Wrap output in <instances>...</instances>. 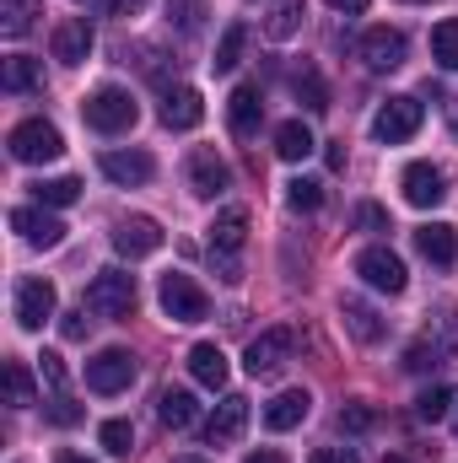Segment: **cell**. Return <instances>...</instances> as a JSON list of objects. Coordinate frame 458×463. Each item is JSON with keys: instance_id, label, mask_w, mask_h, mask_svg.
I'll return each mask as SVG.
<instances>
[{"instance_id": "e575fe53", "label": "cell", "mask_w": 458, "mask_h": 463, "mask_svg": "<svg viewBox=\"0 0 458 463\" xmlns=\"http://www.w3.org/2000/svg\"><path fill=\"white\" fill-rule=\"evenodd\" d=\"M286 205H291L297 216H313V211L324 205V184H313V178H291V184H286Z\"/></svg>"}, {"instance_id": "6da1fadb", "label": "cell", "mask_w": 458, "mask_h": 463, "mask_svg": "<svg viewBox=\"0 0 458 463\" xmlns=\"http://www.w3.org/2000/svg\"><path fill=\"white\" fill-rule=\"evenodd\" d=\"M135 302H140V291H135V275H124V269H103L87 286V313H98L109 324H124L135 313Z\"/></svg>"}, {"instance_id": "603a6c76", "label": "cell", "mask_w": 458, "mask_h": 463, "mask_svg": "<svg viewBox=\"0 0 458 463\" xmlns=\"http://www.w3.org/2000/svg\"><path fill=\"white\" fill-rule=\"evenodd\" d=\"M195 415H200V404H195V393H189V388H167V393L157 399V420H162L167 431H189V426H195Z\"/></svg>"}, {"instance_id": "f6af8a7d", "label": "cell", "mask_w": 458, "mask_h": 463, "mask_svg": "<svg viewBox=\"0 0 458 463\" xmlns=\"http://www.w3.org/2000/svg\"><path fill=\"white\" fill-rule=\"evenodd\" d=\"M60 335L65 340H87V307L81 313H60Z\"/></svg>"}, {"instance_id": "c3c4849f", "label": "cell", "mask_w": 458, "mask_h": 463, "mask_svg": "<svg viewBox=\"0 0 458 463\" xmlns=\"http://www.w3.org/2000/svg\"><path fill=\"white\" fill-rule=\"evenodd\" d=\"M324 162H329V173H345V146H324Z\"/></svg>"}, {"instance_id": "f546056e", "label": "cell", "mask_w": 458, "mask_h": 463, "mask_svg": "<svg viewBox=\"0 0 458 463\" xmlns=\"http://www.w3.org/2000/svg\"><path fill=\"white\" fill-rule=\"evenodd\" d=\"M291 87H297V103H302L308 114H329V87H324L319 71H297Z\"/></svg>"}, {"instance_id": "ee69618b", "label": "cell", "mask_w": 458, "mask_h": 463, "mask_svg": "<svg viewBox=\"0 0 458 463\" xmlns=\"http://www.w3.org/2000/svg\"><path fill=\"white\" fill-rule=\"evenodd\" d=\"M340 426H345V431H372V426H377V415H372L367 404H345V410H340Z\"/></svg>"}, {"instance_id": "b9f144b4", "label": "cell", "mask_w": 458, "mask_h": 463, "mask_svg": "<svg viewBox=\"0 0 458 463\" xmlns=\"http://www.w3.org/2000/svg\"><path fill=\"white\" fill-rule=\"evenodd\" d=\"M43 415H49V420H54V426H76V420H81V415H87V410H81V404H76V399H65V393H54V399H49V410H43Z\"/></svg>"}, {"instance_id": "7c38bea8", "label": "cell", "mask_w": 458, "mask_h": 463, "mask_svg": "<svg viewBox=\"0 0 458 463\" xmlns=\"http://www.w3.org/2000/svg\"><path fill=\"white\" fill-rule=\"evenodd\" d=\"M189 189H195L200 200L227 194V189H232V167L216 156V151H195V156H189Z\"/></svg>"}, {"instance_id": "9c48e42d", "label": "cell", "mask_w": 458, "mask_h": 463, "mask_svg": "<svg viewBox=\"0 0 458 463\" xmlns=\"http://www.w3.org/2000/svg\"><path fill=\"white\" fill-rule=\"evenodd\" d=\"M291 345H297V335H291V329H264V335L248 345V355H243L248 377H275V372L291 361Z\"/></svg>"}, {"instance_id": "836d02e7", "label": "cell", "mask_w": 458, "mask_h": 463, "mask_svg": "<svg viewBox=\"0 0 458 463\" xmlns=\"http://www.w3.org/2000/svg\"><path fill=\"white\" fill-rule=\"evenodd\" d=\"M243 43H248V27H243V22H232L227 38H222V49H216V60H211V65H216V76H232V71L243 65Z\"/></svg>"}, {"instance_id": "f1b7e54d", "label": "cell", "mask_w": 458, "mask_h": 463, "mask_svg": "<svg viewBox=\"0 0 458 463\" xmlns=\"http://www.w3.org/2000/svg\"><path fill=\"white\" fill-rule=\"evenodd\" d=\"M5 404H11V410L38 404V383H33V372H27L22 361H5Z\"/></svg>"}, {"instance_id": "d590c367", "label": "cell", "mask_w": 458, "mask_h": 463, "mask_svg": "<svg viewBox=\"0 0 458 463\" xmlns=\"http://www.w3.org/2000/svg\"><path fill=\"white\" fill-rule=\"evenodd\" d=\"M426 340L443 350V355H458V307H437V318H432Z\"/></svg>"}, {"instance_id": "60d3db41", "label": "cell", "mask_w": 458, "mask_h": 463, "mask_svg": "<svg viewBox=\"0 0 458 463\" xmlns=\"http://www.w3.org/2000/svg\"><path fill=\"white\" fill-rule=\"evenodd\" d=\"M38 377H43V388H49V393H65V361H60L54 350H43V355H38Z\"/></svg>"}, {"instance_id": "1f68e13d", "label": "cell", "mask_w": 458, "mask_h": 463, "mask_svg": "<svg viewBox=\"0 0 458 463\" xmlns=\"http://www.w3.org/2000/svg\"><path fill=\"white\" fill-rule=\"evenodd\" d=\"M432 60H437L443 71H458V16H448V22L432 27Z\"/></svg>"}, {"instance_id": "9f6ffc18", "label": "cell", "mask_w": 458, "mask_h": 463, "mask_svg": "<svg viewBox=\"0 0 458 463\" xmlns=\"http://www.w3.org/2000/svg\"><path fill=\"white\" fill-rule=\"evenodd\" d=\"M410 5H426V0H410Z\"/></svg>"}, {"instance_id": "30bf717a", "label": "cell", "mask_w": 458, "mask_h": 463, "mask_svg": "<svg viewBox=\"0 0 458 463\" xmlns=\"http://www.w3.org/2000/svg\"><path fill=\"white\" fill-rule=\"evenodd\" d=\"M135 383V355L129 350H98L87 361V388L92 393H124Z\"/></svg>"}, {"instance_id": "9a60e30c", "label": "cell", "mask_w": 458, "mask_h": 463, "mask_svg": "<svg viewBox=\"0 0 458 463\" xmlns=\"http://www.w3.org/2000/svg\"><path fill=\"white\" fill-rule=\"evenodd\" d=\"M114 248L124 259H146V253H157L162 248V227L151 222V216H124L114 227Z\"/></svg>"}, {"instance_id": "4316f807", "label": "cell", "mask_w": 458, "mask_h": 463, "mask_svg": "<svg viewBox=\"0 0 458 463\" xmlns=\"http://www.w3.org/2000/svg\"><path fill=\"white\" fill-rule=\"evenodd\" d=\"M0 87H5V92H38V87H43V60H33V54H11L5 71H0Z\"/></svg>"}, {"instance_id": "2e32d148", "label": "cell", "mask_w": 458, "mask_h": 463, "mask_svg": "<svg viewBox=\"0 0 458 463\" xmlns=\"http://www.w3.org/2000/svg\"><path fill=\"white\" fill-rule=\"evenodd\" d=\"M92 43H98V33H92L87 16H71V22L54 27V60H60V65H81V60L92 54Z\"/></svg>"}, {"instance_id": "db71d44e", "label": "cell", "mask_w": 458, "mask_h": 463, "mask_svg": "<svg viewBox=\"0 0 458 463\" xmlns=\"http://www.w3.org/2000/svg\"><path fill=\"white\" fill-rule=\"evenodd\" d=\"M178 463H205V458H178Z\"/></svg>"}, {"instance_id": "f907efd6", "label": "cell", "mask_w": 458, "mask_h": 463, "mask_svg": "<svg viewBox=\"0 0 458 463\" xmlns=\"http://www.w3.org/2000/svg\"><path fill=\"white\" fill-rule=\"evenodd\" d=\"M243 463H286V458H281V453H270V448H259V453H248Z\"/></svg>"}, {"instance_id": "cb8c5ba5", "label": "cell", "mask_w": 458, "mask_h": 463, "mask_svg": "<svg viewBox=\"0 0 458 463\" xmlns=\"http://www.w3.org/2000/svg\"><path fill=\"white\" fill-rule=\"evenodd\" d=\"M340 318H345V329H350V340H361V345H377V340H383V318H377L361 297H345Z\"/></svg>"}, {"instance_id": "d4e9b609", "label": "cell", "mask_w": 458, "mask_h": 463, "mask_svg": "<svg viewBox=\"0 0 458 463\" xmlns=\"http://www.w3.org/2000/svg\"><path fill=\"white\" fill-rule=\"evenodd\" d=\"M189 372H195V383L200 388H227V355H222V345H195L189 350Z\"/></svg>"}, {"instance_id": "7402d4cb", "label": "cell", "mask_w": 458, "mask_h": 463, "mask_svg": "<svg viewBox=\"0 0 458 463\" xmlns=\"http://www.w3.org/2000/svg\"><path fill=\"white\" fill-rule=\"evenodd\" d=\"M200 118H205V98H200L195 87H178V92L162 98V124H167V129H195Z\"/></svg>"}, {"instance_id": "ab89813d", "label": "cell", "mask_w": 458, "mask_h": 463, "mask_svg": "<svg viewBox=\"0 0 458 463\" xmlns=\"http://www.w3.org/2000/svg\"><path fill=\"white\" fill-rule=\"evenodd\" d=\"M448 355L432 345V340H415V345L405 350V372H432V366H443Z\"/></svg>"}, {"instance_id": "ffe728a7", "label": "cell", "mask_w": 458, "mask_h": 463, "mask_svg": "<svg viewBox=\"0 0 458 463\" xmlns=\"http://www.w3.org/2000/svg\"><path fill=\"white\" fill-rule=\"evenodd\" d=\"M227 118H232V135H237V140L259 135V124H264V98H259V87H237L232 103H227Z\"/></svg>"}, {"instance_id": "ac0fdd59", "label": "cell", "mask_w": 458, "mask_h": 463, "mask_svg": "<svg viewBox=\"0 0 458 463\" xmlns=\"http://www.w3.org/2000/svg\"><path fill=\"white\" fill-rule=\"evenodd\" d=\"M415 248H421V259H432L437 269H448L458 259V227L448 222H426V227L415 232Z\"/></svg>"}, {"instance_id": "d6986e66", "label": "cell", "mask_w": 458, "mask_h": 463, "mask_svg": "<svg viewBox=\"0 0 458 463\" xmlns=\"http://www.w3.org/2000/svg\"><path fill=\"white\" fill-rule=\"evenodd\" d=\"M11 227L22 232V242H33V248H60L65 242V227L49 211H11Z\"/></svg>"}, {"instance_id": "4dcf8cb0", "label": "cell", "mask_w": 458, "mask_h": 463, "mask_svg": "<svg viewBox=\"0 0 458 463\" xmlns=\"http://www.w3.org/2000/svg\"><path fill=\"white\" fill-rule=\"evenodd\" d=\"M33 194H38L43 211H60V205H76V200H81V184H76V178H38Z\"/></svg>"}, {"instance_id": "7a4b0ae2", "label": "cell", "mask_w": 458, "mask_h": 463, "mask_svg": "<svg viewBox=\"0 0 458 463\" xmlns=\"http://www.w3.org/2000/svg\"><path fill=\"white\" fill-rule=\"evenodd\" d=\"M157 302H162V313H167L173 324H205V313H211V297H205V291L195 286V275H184V269H167V275H162Z\"/></svg>"}, {"instance_id": "484cf974", "label": "cell", "mask_w": 458, "mask_h": 463, "mask_svg": "<svg viewBox=\"0 0 458 463\" xmlns=\"http://www.w3.org/2000/svg\"><path fill=\"white\" fill-rule=\"evenodd\" d=\"M313 146H319V140H313V129H308L302 118H286V124L275 129V156H281V162H308Z\"/></svg>"}, {"instance_id": "52a82bcc", "label": "cell", "mask_w": 458, "mask_h": 463, "mask_svg": "<svg viewBox=\"0 0 458 463\" xmlns=\"http://www.w3.org/2000/svg\"><path fill=\"white\" fill-rule=\"evenodd\" d=\"M421 118H426L421 98H388V103L377 109V118H372V135H377L383 146H399V140H410V135L421 129Z\"/></svg>"}, {"instance_id": "5bb4252c", "label": "cell", "mask_w": 458, "mask_h": 463, "mask_svg": "<svg viewBox=\"0 0 458 463\" xmlns=\"http://www.w3.org/2000/svg\"><path fill=\"white\" fill-rule=\"evenodd\" d=\"M103 178H114L119 189H140V184H151V173H157V162L146 156V151H103Z\"/></svg>"}, {"instance_id": "3957f363", "label": "cell", "mask_w": 458, "mask_h": 463, "mask_svg": "<svg viewBox=\"0 0 458 463\" xmlns=\"http://www.w3.org/2000/svg\"><path fill=\"white\" fill-rule=\"evenodd\" d=\"M81 118H87V129H98V135H119V129H129V124L140 118V109H135V98H129L124 87H98V92H87Z\"/></svg>"}, {"instance_id": "f35d334b", "label": "cell", "mask_w": 458, "mask_h": 463, "mask_svg": "<svg viewBox=\"0 0 458 463\" xmlns=\"http://www.w3.org/2000/svg\"><path fill=\"white\" fill-rule=\"evenodd\" d=\"M167 22H173L178 33H200V22H205V0H173V5H167Z\"/></svg>"}, {"instance_id": "7dc6e473", "label": "cell", "mask_w": 458, "mask_h": 463, "mask_svg": "<svg viewBox=\"0 0 458 463\" xmlns=\"http://www.w3.org/2000/svg\"><path fill=\"white\" fill-rule=\"evenodd\" d=\"M151 0H109V16H140Z\"/></svg>"}, {"instance_id": "4fadbf2b", "label": "cell", "mask_w": 458, "mask_h": 463, "mask_svg": "<svg viewBox=\"0 0 458 463\" xmlns=\"http://www.w3.org/2000/svg\"><path fill=\"white\" fill-rule=\"evenodd\" d=\"M243 426H248V399H243V393H227V399L216 404V415L205 420V442H211V448H232V442L243 437Z\"/></svg>"}, {"instance_id": "83f0119b", "label": "cell", "mask_w": 458, "mask_h": 463, "mask_svg": "<svg viewBox=\"0 0 458 463\" xmlns=\"http://www.w3.org/2000/svg\"><path fill=\"white\" fill-rule=\"evenodd\" d=\"M302 16H308V0H281V5L264 16V33H270L275 43H286V38L302 33Z\"/></svg>"}, {"instance_id": "d6a6232c", "label": "cell", "mask_w": 458, "mask_h": 463, "mask_svg": "<svg viewBox=\"0 0 458 463\" xmlns=\"http://www.w3.org/2000/svg\"><path fill=\"white\" fill-rule=\"evenodd\" d=\"M33 16H38V5H33V0H0V33H5V38L33 33Z\"/></svg>"}, {"instance_id": "44dd1931", "label": "cell", "mask_w": 458, "mask_h": 463, "mask_svg": "<svg viewBox=\"0 0 458 463\" xmlns=\"http://www.w3.org/2000/svg\"><path fill=\"white\" fill-rule=\"evenodd\" d=\"M205 232H211V253H243V242H248V211L227 205Z\"/></svg>"}, {"instance_id": "11a10c76", "label": "cell", "mask_w": 458, "mask_h": 463, "mask_svg": "<svg viewBox=\"0 0 458 463\" xmlns=\"http://www.w3.org/2000/svg\"><path fill=\"white\" fill-rule=\"evenodd\" d=\"M383 463H405V458H383Z\"/></svg>"}, {"instance_id": "ba28073f", "label": "cell", "mask_w": 458, "mask_h": 463, "mask_svg": "<svg viewBox=\"0 0 458 463\" xmlns=\"http://www.w3.org/2000/svg\"><path fill=\"white\" fill-rule=\"evenodd\" d=\"M399 189H405V200H410L415 211H432V205L448 200V173H443L437 162H410L405 178H399Z\"/></svg>"}, {"instance_id": "74e56055", "label": "cell", "mask_w": 458, "mask_h": 463, "mask_svg": "<svg viewBox=\"0 0 458 463\" xmlns=\"http://www.w3.org/2000/svg\"><path fill=\"white\" fill-rule=\"evenodd\" d=\"M98 442H103L114 458H129V453H135V426H129V420H103Z\"/></svg>"}, {"instance_id": "8992f818", "label": "cell", "mask_w": 458, "mask_h": 463, "mask_svg": "<svg viewBox=\"0 0 458 463\" xmlns=\"http://www.w3.org/2000/svg\"><path fill=\"white\" fill-rule=\"evenodd\" d=\"M356 275L372 286V291H388V297H399L405 286H410V275H405V259L394 253V248H361L356 253Z\"/></svg>"}, {"instance_id": "bcb514c9", "label": "cell", "mask_w": 458, "mask_h": 463, "mask_svg": "<svg viewBox=\"0 0 458 463\" xmlns=\"http://www.w3.org/2000/svg\"><path fill=\"white\" fill-rule=\"evenodd\" d=\"M308 463H356V453H350V448H313Z\"/></svg>"}, {"instance_id": "277c9868", "label": "cell", "mask_w": 458, "mask_h": 463, "mask_svg": "<svg viewBox=\"0 0 458 463\" xmlns=\"http://www.w3.org/2000/svg\"><path fill=\"white\" fill-rule=\"evenodd\" d=\"M49 318H60L54 280H43V275H27V280H16V324H22L27 335H38Z\"/></svg>"}, {"instance_id": "816d5d0a", "label": "cell", "mask_w": 458, "mask_h": 463, "mask_svg": "<svg viewBox=\"0 0 458 463\" xmlns=\"http://www.w3.org/2000/svg\"><path fill=\"white\" fill-rule=\"evenodd\" d=\"M448 129L458 135V98H448Z\"/></svg>"}, {"instance_id": "8fae6325", "label": "cell", "mask_w": 458, "mask_h": 463, "mask_svg": "<svg viewBox=\"0 0 458 463\" xmlns=\"http://www.w3.org/2000/svg\"><path fill=\"white\" fill-rule=\"evenodd\" d=\"M356 54H361L367 71H399L405 65V33L399 27H367Z\"/></svg>"}, {"instance_id": "e0dca14e", "label": "cell", "mask_w": 458, "mask_h": 463, "mask_svg": "<svg viewBox=\"0 0 458 463\" xmlns=\"http://www.w3.org/2000/svg\"><path fill=\"white\" fill-rule=\"evenodd\" d=\"M308 410H313V393H308V388H286V393H275V399L264 404V426H270V431H291V426L308 420Z\"/></svg>"}, {"instance_id": "8d00e7d4", "label": "cell", "mask_w": 458, "mask_h": 463, "mask_svg": "<svg viewBox=\"0 0 458 463\" xmlns=\"http://www.w3.org/2000/svg\"><path fill=\"white\" fill-rule=\"evenodd\" d=\"M448 410H453V388H426V393L415 399V420H426V426L448 420Z\"/></svg>"}, {"instance_id": "7bdbcfd3", "label": "cell", "mask_w": 458, "mask_h": 463, "mask_svg": "<svg viewBox=\"0 0 458 463\" xmlns=\"http://www.w3.org/2000/svg\"><path fill=\"white\" fill-rule=\"evenodd\" d=\"M356 227L361 232H394V222H388L383 205H356Z\"/></svg>"}, {"instance_id": "5b68a950", "label": "cell", "mask_w": 458, "mask_h": 463, "mask_svg": "<svg viewBox=\"0 0 458 463\" xmlns=\"http://www.w3.org/2000/svg\"><path fill=\"white\" fill-rule=\"evenodd\" d=\"M5 146H11L16 162H54V156L65 151V140H60V129H54L49 118H22Z\"/></svg>"}, {"instance_id": "681fc988", "label": "cell", "mask_w": 458, "mask_h": 463, "mask_svg": "<svg viewBox=\"0 0 458 463\" xmlns=\"http://www.w3.org/2000/svg\"><path fill=\"white\" fill-rule=\"evenodd\" d=\"M329 5H335V11H345V16H361L372 0H329Z\"/></svg>"}, {"instance_id": "f5cc1de1", "label": "cell", "mask_w": 458, "mask_h": 463, "mask_svg": "<svg viewBox=\"0 0 458 463\" xmlns=\"http://www.w3.org/2000/svg\"><path fill=\"white\" fill-rule=\"evenodd\" d=\"M60 463H92V458H81V453H60Z\"/></svg>"}]
</instances>
